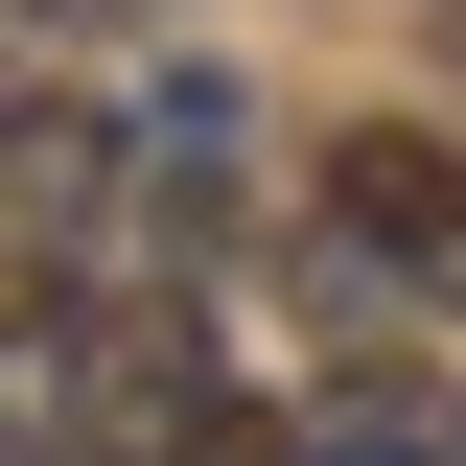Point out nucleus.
Masks as SVG:
<instances>
[{"instance_id":"obj_1","label":"nucleus","mask_w":466,"mask_h":466,"mask_svg":"<svg viewBox=\"0 0 466 466\" xmlns=\"http://www.w3.org/2000/svg\"><path fill=\"white\" fill-rule=\"evenodd\" d=\"M70 466H257V420H233V373L187 327H70Z\"/></svg>"},{"instance_id":"obj_2","label":"nucleus","mask_w":466,"mask_h":466,"mask_svg":"<svg viewBox=\"0 0 466 466\" xmlns=\"http://www.w3.org/2000/svg\"><path fill=\"white\" fill-rule=\"evenodd\" d=\"M327 233L373 257V280H420V303H466V164L420 140V116H350V140H327Z\"/></svg>"},{"instance_id":"obj_3","label":"nucleus","mask_w":466,"mask_h":466,"mask_svg":"<svg viewBox=\"0 0 466 466\" xmlns=\"http://www.w3.org/2000/svg\"><path fill=\"white\" fill-rule=\"evenodd\" d=\"M0 210H24V233H94L116 210V116L94 94H24V116H0Z\"/></svg>"},{"instance_id":"obj_4","label":"nucleus","mask_w":466,"mask_h":466,"mask_svg":"<svg viewBox=\"0 0 466 466\" xmlns=\"http://www.w3.org/2000/svg\"><path fill=\"white\" fill-rule=\"evenodd\" d=\"M24 24H70V0H24Z\"/></svg>"},{"instance_id":"obj_5","label":"nucleus","mask_w":466,"mask_h":466,"mask_svg":"<svg viewBox=\"0 0 466 466\" xmlns=\"http://www.w3.org/2000/svg\"><path fill=\"white\" fill-rule=\"evenodd\" d=\"M350 466H397V443H350Z\"/></svg>"}]
</instances>
